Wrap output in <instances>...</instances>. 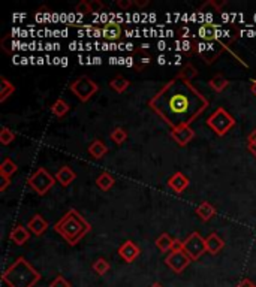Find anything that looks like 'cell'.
<instances>
[{
	"label": "cell",
	"instance_id": "3957f363",
	"mask_svg": "<svg viewBox=\"0 0 256 287\" xmlns=\"http://www.w3.org/2000/svg\"><path fill=\"white\" fill-rule=\"evenodd\" d=\"M42 275L36 271L32 263L24 258H17L14 263H11L2 275L3 283L8 287H35L41 281Z\"/></svg>",
	"mask_w": 256,
	"mask_h": 287
},
{
	"label": "cell",
	"instance_id": "ba28073f",
	"mask_svg": "<svg viewBox=\"0 0 256 287\" xmlns=\"http://www.w3.org/2000/svg\"><path fill=\"white\" fill-rule=\"evenodd\" d=\"M225 50H228V47L223 45L222 42H198L196 41V54H200V57L204 58L207 65L214 63Z\"/></svg>",
	"mask_w": 256,
	"mask_h": 287
},
{
	"label": "cell",
	"instance_id": "1f68e13d",
	"mask_svg": "<svg viewBox=\"0 0 256 287\" xmlns=\"http://www.w3.org/2000/svg\"><path fill=\"white\" fill-rule=\"evenodd\" d=\"M111 139H112L117 145H122V144L128 139V132L125 131L123 127H116L114 131L111 132Z\"/></svg>",
	"mask_w": 256,
	"mask_h": 287
},
{
	"label": "cell",
	"instance_id": "8d00e7d4",
	"mask_svg": "<svg viewBox=\"0 0 256 287\" xmlns=\"http://www.w3.org/2000/svg\"><path fill=\"white\" fill-rule=\"evenodd\" d=\"M237 287H256V284L252 280H249V278H243V280L238 283V286Z\"/></svg>",
	"mask_w": 256,
	"mask_h": 287
},
{
	"label": "cell",
	"instance_id": "7bdbcfd3",
	"mask_svg": "<svg viewBox=\"0 0 256 287\" xmlns=\"http://www.w3.org/2000/svg\"><path fill=\"white\" fill-rule=\"evenodd\" d=\"M250 90H252V93L256 96V77L252 79V82H250Z\"/></svg>",
	"mask_w": 256,
	"mask_h": 287
},
{
	"label": "cell",
	"instance_id": "5b68a950",
	"mask_svg": "<svg viewBox=\"0 0 256 287\" xmlns=\"http://www.w3.org/2000/svg\"><path fill=\"white\" fill-rule=\"evenodd\" d=\"M69 90L74 93V96L77 98L79 102L86 104L99 91V85L90 77L82 75V77L77 78L69 85Z\"/></svg>",
	"mask_w": 256,
	"mask_h": 287
},
{
	"label": "cell",
	"instance_id": "ac0fdd59",
	"mask_svg": "<svg viewBox=\"0 0 256 287\" xmlns=\"http://www.w3.org/2000/svg\"><path fill=\"white\" fill-rule=\"evenodd\" d=\"M189 178L183 174V172H176L169 177L168 180V185L176 192V193H183L187 187H189Z\"/></svg>",
	"mask_w": 256,
	"mask_h": 287
},
{
	"label": "cell",
	"instance_id": "d6a6232c",
	"mask_svg": "<svg viewBox=\"0 0 256 287\" xmlns=\"http://www.w3.org/2000/svg\"><path fill=\"white\" fill-rule=\"evenodd\" d=\"M75 12L79 15H89V14H93L92 12V8H90V2H86V0H81L75 6Z\"/></svg>",
	"mask_w": 256,
	"mask_h": 287
},
{
	"label": "cell",
	"instance_id": "9c48e42d",
	"mask_svg": "<svg viewBox=\"0 0 256 287\" xmlns=\"http://www.w3.org/2000/svg\"><path fill=\"white\" fill-rule=\"evenodd\" d=\"M196 36L201 42H220L222 39V24L217 23H203L196 30Z\"/></svg>",
	"mask_w": 256,
	"mask_h": 287
},
{
	"label": "cell",
	"instance_id": "2e32d148",
	"mask_svg": "<svg viewBox=\"0 0 256 287\" xmlns=\"http://www.w3.org/2000/svg\"><path fill=\"white\" fill-rule=\"evenodd\" d=\"M55 181L60 184L62 187H68L77 180V174L69 168V166H63L55 172Z\"/></svg>",
	"mask_w": 256,
	"mask_h": 287
},
{
	"label": "cell",
	"instance_id": "f35d334b",
	"mask_svg": "<svg viewBox=\"0 0 256 287\" xmlns=\"http://www.w3.org/2000/svg\"><path fill=\"white\" fill-rule=\"evenodd\" d=\"M181 250H183V241L174 239V242H173V250H171V251H181Z\"/></svg>",
	"mask_w": 256,
	"mask_h": 287
},
{
	"label": "cell",
	"instance_id": "6da1fadb",
	"mask_svg": "<svg viewBox=\"0 0 256 287\" xmlns=\"http://www.w3.org/2000/svg\"><path fill=\"white\" fill-rule=\"evenodd\" d=\"M147 105L173 131L180 126H190L210 106V101L190 81L176 75Z\"/></svg>",
	"mask_w": 256,
	"mask_h": 287
},
{
	"label": "cell",
	"instance_id": "f546056e",
	"mask_svg": "<svg viewBox=\"0 0 256 287\" xmlns=\"http://www.w3.org/2000/svg\"><path fill=\"white\" fill-rule=\"evenodd\" d=\"M15 141V133L6 126L0 127V144L2 145H9Z\"/></svg>",
	"mask_w": 256,
	"mask_h": 287
},
{
	"label": "cell",
	"instance_id": "b9f144b4",
	"mask_svg": "<svg viewBox=\"0 0 256 287\" xmlns=\"http://www.w3.org/2000/svg\"><path fill=\"white\" fill-rule=\"evenodd\" d=\"M247 150H249V153H250L252 156L256 157V142L255 144H247Z\"/></svg>",
	"mask_w": 256,
	"mask_h": 287
},
{
	"label": "cell",
	"instance_id": "e0dca14e",
	"mask_svg": "<svg viewBox=\"0 0 256 287\" xmlns=\"http://www.w3.org/2000/svg\"><path fill=\"white\" fill-rule=\"evenodd\" d=\"M30 235H32V232L27 229V226L17 225V226L11 231L9 238H11V241H12L14 244H17V245H24L27 241L30 239Z\"/></svg>",
	"mask_w": 256,
	"mask_h": 287
},
{
	"label": "cell",
	"instance_id": "7a4b0ae2",
	"mask_svg": "<svg viewBox=\"0 0 256 287\" xmlns=\"http://www.w3.org/2000/svg\"><path fill=\"white\" fill-rule=\"evenodd\" d=\"M54 231L69 245L74 247L92 231V225L78 212L77 209L72 208L54 225Z\"/></svg>",
	"mask_w": 256,
	"mask_h": 287
},
{
	"label": "cell",
	"instance_id": "d590c367",
	"mask_svg": "<svg viewBox=\"0 0 256 287\" xmlns=\"http://www.w3.org/2000/svg\"><path fill=\"white\" fill-rule=\"evenodd\" d=\"M116 5H117L120 9H125V11H126V9H129V8H132L135 3H133L132 0H117V2H116Z\"/></svg>",
	"mask_w": 256,
	"mask_h": 287
},
{
	"label": "cell",
	"instance_id": "ee69618b",
	"mask_svg": "<svg viewBox=\"0 0 256 287\" xmlns=\"http://www.w3.org/2000/svg\"><path fill=\"white\" fill-rule=\"evenodd\" d=\"M150 287H163V286H162L160 283H154V284H152V286H150Z\"/></svg>",
	"mask_w": 256,
	"mask_h": 287
},
{
	"label": "cell",
	"instance_id": "e575fe53",
	"mask_svg": "<svg viewBox=\"0 0 256 287\" xmlns=\"http://www.w3.org/2000/svg\"><path fill=\"white\" fill-rule=\"evenodd\" d=\"M90 8H92V12H93V14H99L101 11L105 9V5H103L101 0H92V2H90Z\"/></svg>",
	"mask_w": 256,
	"mask_h": 287
},
{
	"label": "cell",
	"instance_id": "4316f807",
	"mask_svg": "<svg viewBox=\"0 0 256 287\" xmlns=\"http://www.w3.org/2000/svg\"><path fill=\"white\" fill-rule=\"evenodd\" d=\"M114 184H116V178H114L111 174H108V172H102V174L96 178V185H98L101 190H103V192L111 190Z\"/></svg>",
	"mask_w": 256,
	"mask_h": 287
},
{
	"label": "cell",
	"instance_id": "74e56055",
	"mask_svg": "<svg viewBox=\"0 0 256 287\" xmlns=\"http://www.w3.org/2000/svg\"><path fill=\"white\" fill-rule=\"evenodd\" d=\"M9 184H11V180L8 177H2L0 178V192H5Z\"/></svg>",
	"mask_w": 256,
	"mask_h": 287
},
{
	"label": "cell",
	"instance_id": "ab89813d",
	"mask_svg": "<svg viewBox=\"0 0 256 287\" xmlns=\"http://www.w3.org/2000/svg\"><path fill=\"white\" fill-rule=\"evenodd\" d=\"M255 142H256V129H253V131L247 135V144H255Z\"/></svg>",
	"mask_w": 256,
	"mask_h": 287
},
{
	"label": "cell",
	"instance_id": "60d3db41",
	"mask_svg": "<svg viewBox=\"0 0 256 287\" xmlns=\"http://www.w3.org/2000/svg\"><path fill=\"white\" fill-rule=\"evenodd\" d=\"M133 3H135L138 8H146V6L150 5V0H135Z\"/></svg>",
	"mask_w": 256,
	"mask_h": 287
},
{
	"label": "cell",
	"instance_id": "8fae6325",
	"mask_svg": "<svg viewBox=\"0 0 256 287\" xmlns=\"http://www.w3.org/2000/svg\"><path fill=\"white\" fill-rule=\"evenodd\" d=\"M101 35L108 42H117L123 36V26L116 20H109L101 28Z\"/></svg>",
	"mask_w": 256,
	"mask_h": 287
},
{
	"label": "cell",
	"instance_id": "8992f818",
	"mask_svg": "<svg viewBox=\"0 0 256 287\" xmlns=\"http://www.w3.org/2000/svg\"><path fill=\"white\" fill-rule=\"evenodd\" d=\"M55 183H57V181H55V177L51 175L45 168L36 169V172H33V174L29 177V180H27L29 187H30L33 192H36V195H39V196L47 195L52 187H54V184Z\"/></svg>",
	"mask_w": 256,
	"mask_h": 287
},
{
	"label": "cell",
	"instance_id": "f1b7e54d",
	"mask_svg": "<svg viewBox=\"0 0 256 287\" xmlns=\"http://www.w3.org/2000/svg\"><path fill=\"white\" fill-rule=\"evenodd\" d=\"M177 75L181 77V78L187 79V81H190V82H192V79L198 77V69H196V68H195L192 63H186V65L181 68V71H180Z\"/></svg>",
	"mask_w": 256,
	"mask_h": 287
},
{
	"label": "cell",
	"instance_id": "4fadbf2b",
	"mask_svg": "<svg viewBox=\"0 0 256 287\" xmlns=\"http://www.w3.org/2000/svg\"><path fill=\"white\" fill-rule=\"evenodd\" d=\"M169 135L176 141L177 145L186 147L195 138V131L190 126H180L177 129H173V131L169 132Z\"/></svg>",
	"mask_w": 256,
	"mask_h": 287
},
{
	"label": "cell",
	"instance_id": "7c38bea8",
	"mask_svg": "<svg viewBox=\"0 0 256 287\" xmlns=\"http://www.w3.org/2000/svg\"><path fill=\"white\" fill-rule=\"evenodd\" d=\"M129 60H130L129 65H130L136 72H141V71H144V69L152 63V55L149 54V51H146L144 47H143L141 50L133 51L132 57H130Z\"/></svg>",
	"mask_w": 256,
	"mask_h": 287
},
{
	"label": "cell",
	"instance_id": "ffe728a7",
	"mask_svg": "<svg viewBox=\"0 0 256 287\" xmlns=\"http://www.w3.org/2000/svg\"><path fill=\"white\" fill-rule=\"evenodd\" d=\"M195 214H196L203 221H208V220H211V218L216 215V208H214L210 202L204 201V202H201V204L196 207Z\"/></svg>",
	"mask_w": 256,
	"mask_h": 287
},
{
	"label": "cell",
	"instance_id": "7402d4cb",
	"mask_svg": "<svg viewBox=\"0 0 256 287\" xmlns=\"http://www.w3.org/2000/svg\"><path fill=\"white\" fill-rule=\"evenodd\" d=\"M228 85H230V81L225 78L222 74L214 75L213 78L208 81V87H210L213 91H216V93H222Z\"/></svg>",
	"mask_w": 256,
	"mask_h": 287
},
{
	"label": "cell",
	"instance_id": "d4e9b609",
	"mask_svg": "<svg viewBox=\"0 0 256 287\" xmlns=\"http://www.w3.org/2000/svg\"><path fill=\"white\" fill-rule=\"evenodd\" d=\"M109 87L114 91H117V93L122 94V93H125L129 87H130V81L125 78V77H122V75H117V77H114V78L109 81Z\"/></svg>",
	"mask_w": 256,
	"mask_h": 287
},
{
	"label": "cell",
	"instance_id": "83f0119b",
	"mask_svg": "<svg viewBox=\"0 0 256 287\" xmlns=\"http://www.w3.org/2000/svg\"><path fill=\"white\" fill-rule=\"evenodd\" d=\"M69 109H71V106H69V104L65 99H57L51 105V112L55 117H59V118H63L69 112Z\"/></svg>",
	"mask_w": 256,
	"mask_h": 287
},
{
	"label": "cell",
	"instance_id": "30bf717a",
	"mask_svg": "<svg viewBox=\"0 0 256 287\" xmlns=\"http://www.w3.org/2000/svg\"><path fill=\"white\" fill-rule=\"evenodd\" d=\"M192 259L186 254L184 250L181 251H171L168 253V256L165 258V263L169 269H173L176 274H181L189 265H190Z\"/></svg>",
	"mask_w": 256,
	"mask_h": 287
},
{
	"label": "cell",
	"instance_id": "4dcf8cb0",
	"mask_svg": "<svg viewBox=\"0 0 256 287\" xmlns=\"http://www.w3.org/2000/svg\"><path fill=\"white\" fill-rule=\"evenodd\" d=\"M109 263L108 261H105L103 258H99V259H96V261L92 263V269L98 274V275H105L108 271H109Z\"/></svg>",
	"mask_w": 256,
	"mask_h": 287
},
{
	"label": "cell",
	"instance_id": "277c9868",
	"mask_svg": "<svg viewBox=\"0 0 256 287\" xmlns=\"http://www.w3.org/2000/svg\"><path fill=\"white\" fill-rule=\"evenodd\" d=\"M235 118L231 115L225 108H217L208 118H207V126L214 132L217 136H225L228 132L235 126Z\"/></svg>",
	"mask_w": 256,
	"mask_h": 287
},
{
	"label": "cell",
	"instance_id": "836d02e7",
	"mask_svg": "<svg viewBox=\"0 0 256 287\" xmlns=\"http://www.w3.org/2000/svg\"><path fill=\"white\" fill-rule=\"evenodd\" d=\"M50 287H72L71 283L63 277V275H57L51 283H50Z\"/></svg>",
	"mask_w": 256,
	"mask_h": 287
},
{
	"label": "cell",
	"instance_id": "5bb4252c",
	"mask_svg": "<svg viewBox=\"0 0 256 287\" xmlns=\"http://www.w3.org/2000/svg\"><path fill=\"white\" fill-rule=\"evenodd\" d=\"M141 250L139 247L133 242V241H125L120 247H119V256L126 262V263H132L133 261L138 259Z\"/></svg>",
	"mask_w": 256,
	"mask_h": 287
},
{
	"label": "cell",
	"instance_id": "44dd1931",
	"mask_svg": "<svg viewBox=\"0 0 256 287\" xmlns=\"http://www.w3.org/2000/svg\"><path fill=\"white\" fill-rule=\"evenodd\" d=\"M106 153H108V147L105 145V142L101 141V139H96V141H93L89 145V154L93 157V158H96V160L102 158Z\"/></svg>",
	"mask_w": 256,
	"mask_h": 287
},
{
	"label": "cell",
	"instance_id": "52a82bcc",
	"mask_svg": "<svg viewBox=\"0 0 256 287\" xmlns=\"http://www.w3.org/2000/svg\"><path fill=\"white\" fill-rule=\"evenodd\" d=\"M183 250L192 261H198V259H201V256L204 253H207L205 239L200 232H192L183 241Z\"/></svg>",
	"mask_w": 256,
	"mask_h": 287
},
{
	"label": "cell",
	"instance_id": "603a6c76",
	"mask_svg": "<svg viewBox=\"0 0 256 287\" xmlns=\"http://www.w3.org/2000/svg\"><path fill=\"white\" fill-rule=\"evenodd\" d=\"M18 171V165L15 162H12L9 157H6L2 165H0V177H8L11 178L15 172Z\"/></svg>",
	"mask_w": 256,
	"mask_h": 287
},
{
	"label": "cell",
	"instance_id": "d6986e66",
	"mask_svg": "<svg viewBox=\"0 0 256 287\" xmlns=\"http://www.w3.org/2000/svg\"><path fill=\"white\" fill-rule=\"evenodd\" d=\"M205 245H207V253H210L211 256H216L225 247V241L217 234H210L205 238Z\"/></svg>",
	"mask_w": 256,
	"mask_h": 287
},
{
	"label": "cell",
	"instance_id": "484cf974",
	"mask_svg": "<svg viewBox=\"0 0 256 287\" xmlns=\"http://www.w3.org/2000/svg\"><path fill=\"white\" fill-rule=\"evenodd\" d=\"M173 242H174V239L168 235V234H162V235H159V238L156 239V247L159 248L160 253H168V251L171 253Z\"/></svg>",
	"mask_w": 256,
	"mask_h": 287
},
{
	"label": "cell",
	"instance_id": "cb8c5ba5",
	"mask_svg": "<svg viewBox=\"0 0 256 287\" xmlns=\"http://www.w3.org/2000/svg\"><path fill=\"white\" fill-rule=\"evenodd\" d=\"M14 93H15V85L12 82H9L5 77H2L0 78V102L3 104Z\"/></svg>",
	"mask_w": 256,
	"mask_h": 287
},
{
	"label": "cell",
	"instance_id": "9a60e30c",
	"mask_svg": "<svg viewBox=\"0 0 256 287\" xmlns=\"http://www.w3.org/2000/svg\"><path fill=\"white\" fill-rule=\"evenodd\" d=\"M27 229H29L33 235H44L45 231L48 229V221H47L41 214H36V215H33V217L27 221Z\"/></svg>",
	"mask_w": 256,
	"mask_h": 287
}]
</instances>
